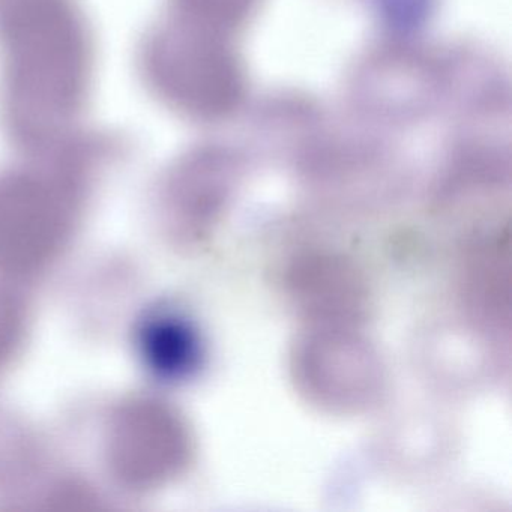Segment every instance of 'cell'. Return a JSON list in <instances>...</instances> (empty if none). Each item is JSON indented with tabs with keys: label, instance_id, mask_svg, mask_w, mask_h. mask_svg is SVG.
I'll return each instance as SVG.
<instances>
[{
	"label": "cell",
	"instance_id": "obj_1",
	"mask_svg": "<svg viewBox=\"0 0 512 512\" xmlns=\"http://www.w3.org/2000/svg\"><path fill=\"white\" fill-rule=\"evenodd\" d=\"M5 98L17 133L47 140L82 106L89 77L85 28L67 0H16L2 22Z\"/></svg>",
	"mask_w": 512,
	"mask_h": 512
}]
</instances>
